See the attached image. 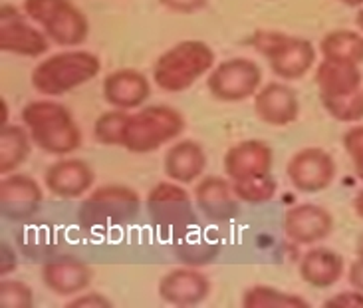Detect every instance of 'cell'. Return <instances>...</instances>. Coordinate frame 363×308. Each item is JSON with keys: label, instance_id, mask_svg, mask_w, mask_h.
I'll return each instance as SVG.
<instances>
[{"label": "cell", "instance_id": "6da1fadb", "mask_svg": "<svg viewBox=\"0 0 363 308\" xmlns=\"http://www.w3.org/2000/svg\"><path fill=\"white\" fill-rule=\"evenodd\" d=\"M22 123L32 143L44 153L66 158L82 145V129L64 104L56 99H34L22 108Z\"/></svg>", "mask_w": 363, "mask_h": 308}, {"label": "cell", "instance_id": "7a4b0ae2", "mask_svg": "<svg viewBox=\"0 0 363 308\" xmlns=\"http://www.w3.org/2000/svg\"><path fill=\"white\" fill-rule=\"evenodd\" d=\"M101 72V60L94 52L66 48L44 58L32 70V88L44 98H60L96 79Z\"/></svg>", "mask_w": 363, "mask_h": 308}, {"label": "cell", "instance_id": "3957f363", "mask_svg": "<svg viewBox=\"0 0 363 308\" xmlns=\"http://www.w3.org/2000/svg\"><path fill=\"white\" fill-rule=\"evenodd\" d=\"M215 50L203 40H181L167 48L153 64L151 82L167 94L193 88L215 68Z\"/></svg>", "mask_w": 363, "mask_h": 308}, {"label": "cell", "instance_id": "277c9868", "mask_svg": "<svg viewBox=\"0 0 363 308\" xmlns=\"http://www.w3.org/2000/svg\"><path fill=\"white\" fill-rule=\"evenodd\" d=\"M185 131V116L173 106L153 104L129 114L123 149L129 153H153L171 141H177Z\"/></svg>", "mask_w": 363, "mask_h": 308}, {"label": "cell", "instance_id": "5b68a950", "mask_svg": "<svg viewBox=\"0 0 363 308\" xmlns=\"http://www.w3.org/2000/svg\"><path fill=\"white\" fill-rule=\"evenodd\" d=\"M22 10L56 46L79 48L88 40V16L72 0H22Z\"/></svg>", "mask_w": 363, "mask_h": 308}, {"label": "cell", "instance_id": "8992f818", "mask_svg": "<svg viewBox=\"0 0 363 308\" xmlns=\"http://www.w3.org/2000/svg\"><path fill=\"white\" fill-rule=\"evenodd\" d=\"M141 199L128 185H101L79 203V225L86 229H119L131 225L139 215Z\"/></svg>", "mask_w": 363, "mask_h": 308}, {"label": "cell", "instance_id": "52a82bcc", "mask_svg": "<svg viewBox=\"0 0 363 308\" xmlns=\"http://www.w3.org/2000/svg\"><path fill=\"white\" fill-rule=\"evenodd\" d=\"M147 215L163 237L183 238L199 225L195 197L189 195L181 183L161 181L149 191L145 199Z\"/></svg>", "mask_w": 363, "mask_h": 308}, {"label": "cell", "instance_id": "ba28073f", "mask_svg": "<svg viewBox=\"0 0 363 308\" xmlns=\"http://www.w3.org/2000/svg\"><path fill=\"white\" fill-rule=\"evenodd\" d=\"M250 44L266 60L276 78L294 82L304 78L315 64V48L310 40L290 36L286 32L260 30L255 32Z\"/></svg>", "mask_w": 363, "mask_h": 308}, {"label": "cell", "instance_id": "9c48e42d", "mask_svg": "<svg viewBox=\"0 0 363 308\" xmlns=\"http://www.w3.org/2000/svg\"><path fill=\"white\" fill-rule=\"evenodd\" d=\"M211 96L225 104H238L255 98L262 88V68L250 58H230L218 62L206 78Z\"/></svg>", "mask_w": 363, "mask_h": 308}, {"label": "cell", "instance_id": "30bf717a", "mask_svg": "<svg viewBox=\"0 0 363 308\" xmlns=\"http://www.w3.org/2000/svg\"><path fill=\"white\" fill-rule=\"evenodd\" d=\"M0 50L22 58H38L50 50V40L24 10L4 2L0 6Z\"/></svg>", "mask_w": 363, "mask_h": 308}, {"label": "cell", "instance_id": "8fae6325", "mask_svg": "<svg viewBox=\"0 0 363 308\" xmlns=\"http://www.w3.org/2000/svg\"><path fill=\"white\" fill-rule=\"evenodd\" d=\"M286 175L300 193H320L332 185L335 177L334 158L322 148L296 151L286 165Z\"/></svg>", "mask_w": 363, "mask_h": 308}, {"label": "cell", "instance_id": "7c38bea8", "mask_svg": "<svg viewBox=\"0 0 363 308\" xmlns=\"http://www.w3.org/2000/svg\"><path fill=\"white\" fill-rule=\"evenodd\" d=\"M44 193L38 181L26 173H9L0 181V215L9 221H28L42 207Z\"/></svg>", "mask_w": 363, "mask_h": 308}, {"label": "cell", "instance_id": "4fadbf2b", "mask_svg": "<svg viewBox=\"0 0 363 308\" xmlns=\"http://www.w3.org/2000/svg\"><path fill=\"white\" fill-rule=\"evenodd\" d=\"M282 229L286 237L296 245H315L324 241L332 229H334V217L332 213L322 205L315 203H298L284 213Z\"/></svg>", "mask_w": 363, "mask_h": 308}, {"label": "cell", "instance_id": "5bb4252c", "mask_svg": "<svg viewBox=\"0 0 363 308\" xmlns=\"http://www.w3.org/2000/svg\"><path fill=\"white\" fill-rule=\"evenodd\" d=\"M272 163H274V151L266 141L260 139L238 141L233 148H228L223 158L225 175L233 183L268 175L272 173Z\"/></svg>", "mask_w": 363, "mask_h": 308}, {"label": "cell", "instance_id": "9a60e30c", "mask_svg": "<svg viewBox=\"0 0 363 308\" xmlns=\"http://www.w3.org/2000/svg\"><path fill=\"white\" fill-rule=\"evenodd\" d=\"M96 173L88 161L78 158H62L44 173L46 189L58 199H79L91 191Z\"/></svg>", "mask_w": 363, "mask_h": 308}, {"label": "cell", "instance_id": "2e32d148", "mask_svg": "<svg viewBox=\"0 0 363 308\" xmlns=\"http://www.w3.org/2000/svg\"><path fill=\"white\" fill-rule=\"evenodd\" d=\"M157 292L159 298L171 307H196L211 295V280L196 268H173L161 277Z\"/></svg>", "mask_w": 363, "mask_h": 308}, {"label": "cell", "instance_id": "e0dca14e", "mask_svg": "<svg viewBox=\"0 0 363 308\" xmlns=\"http://www.w3.org/2000/svg\"><path fill=\"white\" fill-rule=\"evenodd\" d=\"M104 99L111 108L133 109L143 108V104L151 96V82L149 78L135 68H119L109 72L101 84Z\"/></svg>", "mask_w": 363, "mask_h": 308}, {"label": "cell", "instance_id": "ac0fdd59", "mask_svg": "<svg viewBox=\"0 0 363 308\" xmlns=\"http://www.w3.org/2000/svg\"><path fill=\"white\" fill-rule=\"evenodd\" d=\"M196 209L213 223H226L238 215V199L233 189V181L220 175H206L196 183L195 191Z\"/></svg>", "mask_w": 363, "mask_h": 308}, {"label": "cell", "instance_id": "d6986e66", "mask_svg": "<svg viewBox=\"0 0 363 308\" xmlns=\"http://www.w3.org/2000/svg\"><path fill=\"white\" fill-rule=\"evenodd\" d=\"M255 114L268 126L286 128L300 116L298 94L284 82H270L255 96Z\"/></svg>", "mask_w": 363, "mask_h": 308}, {"label": "cell", "instance_id": "ffe728a7", "mask_svg": "<svg viewBox=\"0 0 363 308\" xmlns=\"http://www.w3.org/2000/svg\"><path fill=\"white\" fill-rule=\"evenodd\" d=\"M91 268L76 257H58L42 267L44 285L58 297H74L91 285Z\"/></svg>", "mask_w": 363, "mask_h": 308}, {"label": "cell", "instance_id": "44dd1931", "mask_svg": "<svg viewBox=\"0 0 363 308\" xmlns=\"http://www.w3.org/2000/svg\"><path fill=\"white\" fill-rule=\"evenodd\" d=\"M206 167V153L203 145L195 139H179L165 151L163 173L165 177L189 185L203 175Z\"/></svg>", "mask_w": 363, "mask_h": 308}, {"label": "cell", "instance_id": "7402d4cb", "mask_svg": "<svg viewBox=\"0 0 363 308\" xmlns=\"http://www.w3.org/2000/svg\"><path fill=\"white\" fill-rule=\"evenodd\" d=\"M298 273L308 287L332 288L344 277V257L334 248H310L300 260Z\"/></svg>", "mask_w": 363, "mask_h": 308}, {"label": "cell", "instance_id": "603a6c76", "mask_svg": "<svg viewBox=\"0 0 363 308\" xmlns=\"http://www.w3.org/2000/svg\"><path fill=\"white\" fill-rule=\"evenodd\" d=\"M314 82L320 92V99L347 96L363 89V74L359 66L334 60H322V64L315 68Z\"/></svg>", "mask_w": 363, "mask_h": 308}, {"label": "cell", "instance_id": "cb8c5ba5", "mask_svg": "<svg viewBox=\"0 0 363 308\" xmlns=\"http://www.w3.org/2000/svg\"><path fill=\"white\" fill-rule=\"evenodd\" d=\"M32 138L28 129L22 123H2L0 129V175L14 173L16 169L26 163L32 151Z\"/></svg>", "mask_w": 363, "mask_h": 308}, {"label": "cell", "instance_id": "d4e9b609", "mask_svg": "<svg viewBox=\"0 0 363 308\" xmlns=\"http://www.w3.org/2000/svg\"><path fill=\"white\" fill-rule=\"evenodd\" d=\"M320 50L324 54V60L359 66L363 64V34L347 28L332 30L322 38Z\"/></svg>", "mask_w": 363, "mask_h": 308}, {"label": "cell", "instance_id": "484cf974", "mask_svg": "<svg viewBox=\"0 0 363 308\" xmlns=\"http://www.w3.org/2000/svg\"><path fill=\"white\" fill-rule=\"evenodd\" d=\"M242 308H310V302L270 285H255L242 295Z\"/></svg>", "mask_w": 363, "mask_h": 308}, {"label": "cell", "instance_id": "4316f807", "mask_svg": "<svg viewBox=\"0 0 363 308\" xmlns=\"http://www.w3.org/2000/svg\"><path fill=\"white\" fill-rule=\"evenodd\" d=\"M129 114L125 109L111 108L104 111L96 121H94V138L101 145L108 148H123V138H125V128H128Z\"/></svg>", "mask_w": 363, "mask_h": 308}, {"label": "cell", "instance_id": "83f0119b", "mask_svg": "<svg viewBox=\"0 0 363 308\" xmlns=\"http://www.w3.org/2000/svg\"><path fill=\"white\" fill-rule=\"evenodd\" d=\"M233 189H235V195L240 203L258 205V203H266L274 197L278 181L272 177V173H268V175L246 179V181H236L233 183Z\"/></svg>", "mask_w": 363, "mask_h": 308}, {"label": "cell", "instance_id": "f1b7e54d", "mask_svg": "<svg viewBox=\"0 0 363 308\" xmlns=\"http://www.w3.org/2000/svg\"><path fill=\"white\" fill-rule=\"evenodd\" d=\"M324 109L337 121L344 123H357L363 119V89L347 96H337V98H322Z\"/></svg>", "mask_w": 363, "mask_h": 308}, {"label": "cell", "instance_id": "f546056e", "mask_svg": "<svg viewBox=\"0 0 363 308\" xmlns=\"http://www.w3.org/2000/svg\"><path fill=\"white\" fill-rule=\"evenodd\" d=\"M0 307L2 308H32L34 292L22 280L2 278L0 280Z\"/></svg>", "mask_w": 363, "mask_h": 308}, {"label": "cell", "instance_id": "4dcf8cb0", "mask_svg": "<svg viewBox=\"0 0 363 308\" xmlns=\"http://www.w3.org/2000/svg\"><path fill=\"white\" fill-rule=\"evenodd\" d=\"M344 149L352 159L355 177L363 181V126H354L344 133Z\"/></svg>", "mask_w": 363, "mask_h": 308}, {"label": "cell", "instance_id": "1f68e13d", "mask_svg": "<svg viewBox=\"0 0 363 308\" xmlns=\"http://www.w3.org/2000/svg\"><path fill=\"white\" fill-rule=\"evenodd\" d=\"M324 308H363V292L357 288L337 292V295L325 300Z\"/></svg>", "mask_w": 363, "mask_h": 308}, {"label": "cell", "instance_id": "d6a6232c", "mask_svg": "<svg viewBox=\"0 0 363 308\" xmlns=\"http://www.w3.org/2000/svg\"><path fill=\"white\" fill-rule=\"evenodd\" d=\"M68 308H111V300L99 292H79V297H76L74 300H69Z\"/></svg>", "mask_w": 363, "mask_h": 308}, {"label": "cell", "instance_id": "836d02e7", "mask_svg": "<svg viewBox=\"0 0 363 308\" xmlns=\"http://www.w3.org/2000/svg\"><path fill=\"white\" fill-rule=\"evenodd\" d=\"M161 6L179 12V14H195L199 10H203L206 6L208 0H159Z\"/></svg>", "mask_w": 363, "mask_h": 308}, {"label": "cell", "instance_id": "e575fe53", "mask_svg": "<svg viewBox=\"0 0 363 308\" xmlns=\"http://www.w3.org/2000/svg\"><path fill=\"white\" fill-rule=\"evenodd\" d=\"M347 280H350L352 288H357L363 292V257H357L352 263L350 273H347Z\"/></svg>", "mask_w": 363, "mask_h": 308}, {"label": "cell", "instance_id": "d590c367", "mask_svg": "<svg viewBox=\"0 0 363 308\" xmlns=\"http://www.w3.org/2000/svg\"><path fill=\"white\" fill-rule=\"evenodd\" d=\"M354 211H355V215L359 219H363V189L355 195L354 199Z\"/></svg>", "mask_w": 363, "mask_h": 308}, {"label": "cell", "instance_id": "8d00e7d4", "mask_svg": "<svg viewBox=\"0 0 363 308\" xmlns=\"http://www.w3.org/2000/svg\"><path fill=\"white\" fill-rule=\"evenodd\" d=\"M337 2H342L345 6H350V9H355V6H363V0H337Z\"/></svg>", "mask_w": 363, "mask_h": 308}, {"label": "cell", "instance_id": "74e56055", "mask_svg": "<svg viewBox=\"0 0 363 308\" xmlns=\"http://www.w3.org/2000/svg\"><path fill=\"white\" fill-rule=\"evenodd\" d=\"M355 253H357V257H363V233L355 241Z\"/></svg>", "mask_w": 363, "mask_h": 308}, {"label": "cell", "instance_id": "f35d334b", "mask_svg": "<svg viewBox=\"0 0 363 308\" xmlns=\"http://www.w3.org/2000/svg\"><path fill=\"white\" fill-rule=\"evenodd\" d=\"M355 24H357V28H359V32L363 34V6L359 9V12H357V16H355Z\"/></svg>", "mask_w": 363, "mask_h": 308}]
</instances>
